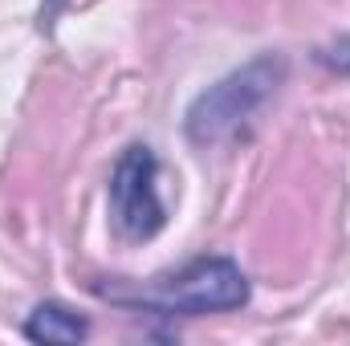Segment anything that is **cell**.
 Here are the masks:
<instances>
[{"label": "cell", "instance_id": "obj_2", "mask_svg": "<svg viewBox=\"0 0 350 346\" xmlns=\"http://www.w3.org/2000/svg\"><path fill=\"white\" fill-rule=\"evenodd\" d=\"M281 82H285V57H277V53H261L249 66L232 70L228 78L208 86L187 106V118H183L187 139L200 147H212V143L241 135V127L277 94Z\"/></svg>", "mask_w": 350, "mask_h": 346}, {"label": "cell", "instance_id": "obj_3", "mask_svg": "<svg viewBox=\"0 0 350 346\" xmlns=\"http://www.w3.org/2000/svg\"><path fill=\"white\" fill-rule=\"evenodd\" d=\"M110 220L126 241H151L167 224L159 200V159L147 143H131L110 172Z\"/></svg>", "mask_w": 350, "mask_h": 346}, {"label": "cell", "instance_id": "obj_1", "mask_svg": "<svg viewBox=\"0 0 350 346\" xmlns=\"http://www.w3.org/2000/svg\"><path fill=\"white\" fill-rule=\"evenodd\" d=\"M94 293L122 310H143L159 318H204V314H228L249 306L253 289L237 261L200 257L172 277H151L135 285H94Z\"/></svg>", "mask_w": 350, "mask_h": 346}, {"label": "cell", "instance_id": "obj_5", "mask_svg": "<svg viewBox=\"0 0 350 346\" xmlns=\"http://www.w3.org/2000/svg\"><path fill=\"white\" fill-rule=\"evenodd\" d=\"M62 8H66V0H45V4H41V12H37V25H41V29H49V25H53V16H57Z\"/></svg>", "mask_w": 350, "mask_h": 346}, {"label": "cell", "instance_id": "obj_4", "mask_svg": "<svg viewBox=\"0 0 350 346\" xmlns=\"http://www.w3.org/2000/svg\"><path fill=\"white\" fill-rule=\"evenodd\" d=\"M90 334V322L62 306V302H41L29 318H25V338L29 343H49V346H70V343H82Z\"/></svg>", "mask_w": 350, "mask_h": 346}]
</instances>
